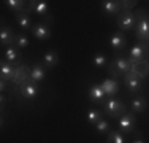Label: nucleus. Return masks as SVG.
<instances>
[{
  "label": "nucleus",
  "instance_id": "obj_1",
  "mask_svg": "<svg viewBox=\"0 0 149 143\" xmlns=\"http://www.w3.org/2000/svg\"><path fill=\"white\" fill-rule=\"evenodd\" d=\"M136 32L135 37L140 43H149V16L143 8L136 10Z\"/></svg>",
  "mask_w": 149,
  "mask_h": 143
},
{
  "label": "nucleus",
  "instance_id": "obj_2",
  "mask_svg": "<svg viewBox=\"0 0 149 143\" xmlns=\"http://www.w3.org/2000/svg\"><path fill=\"white\" fill-rule=\"evenodd\" d=\"M103 113L109 118H120L122 114L127 113V107L124 105V102L120 99L109 97L103 103Z\"/></svg>",
  "mask_w": 149,
  "mask_h": 143
},
{
  "label": "nucleus",
  "instance_id": "obj_3",
  "mask_svg": "<svg viewBox=\"0 0 149 143\" xmlns=\"http://www.w3.org/2000/svg\"><path fill=\"white\" fill-rule=\"evenodd\" d=\"M149 57V43H136L129 53V57L127 59L130 60L132 65H136V64L146 62Z\"/></svg>",
  "mask_w": 149,
  "mask_h": 143
},
{
  "label": "nucleus",
  "instance_id": "obj_4",
  "mask_svg": "<svg viewBox=\"0 0 149 143\" xmlns=\"http://www.w3.org/2000/svg\"><path fill=\"white\" fill-rule=\"evenodd\" d=\"M27 10H29V13H35L41 19H45L48 24L52 22V18L49 16V3L46 0H32L29 2Z\"/></svg>",
  "mask_w": 149,
  "mask_h": 143
},
{
  "label": "nucleus",
  "instance_id": "obj_5",
  "mask_svg": "<svg viewBox=\"0 0 149 143\" xmlns=\"http://www.w3.org/2000/svg\"><path fill=\"white\" fill-rule=\"evenodd\" d=\"M116 24L120 32H130L136 27V14L133 11H120L116 18Z\"/></svg>",
  "mask_w": 149,
  "mask_h": 143
},
{
  "label": "nucleus",
  "instance_id": "obj_6",
  "mask_svg": "<svg viewBox=\"0 0 149 143\" xmlns=\"http://www.w3.org/2000/svg\"><path fill=\"white\" fill-rule=\"evenodd\" d=\"M135 124H136L135 113L133 111H127L125 114H122V116L119 118V121H118L119 132H122V134H132L133 129H135Z\"/></svg>",
  "mask_w": 149,
  "mask_h": 143
},
{
  "label": "nucleus",
  "instance_id": "obj_7",
  "mask_svg": "<svg viewBox=\"0 0 149 143\" xmlns=\"http://www.w3.org/2000/svg\"><path fill=\"white\" fill-rule=\"evenodd\" d=\"M124 83H125V88L129 89V92H132V94H136L143 89V78H140L133 72L124 75Z\"/></svg>",
  "mask_w": 149,
  "mask_h": 143
},
{
  "label": "nucleus",
  "instance_id": "obj_8",
  "mask_svg": "<svg viewBox=\"0 0 149 143\" xmlns=\"http://www.w3.org/2000/svg\"><path fill=\"white\" fill-rule=\"evenodd\" d=\"M30 70H32V69H29V65H27L26 62H22V64H19V65H16V69H15V75H13L11 83L19 88L21 84L26 83V81L30 78Z\"/></svg>",
  "mask_w": 149,
  "mask_h": 143
},
{
  "label": "nucleus",
  "instance_id": "obj_9",
  "mask_svg": "<svg viewBox=\"0 0 149 143\" xmlns=\"http://www.w3.org/2000/svg\"><path fill=\"white\" fill-rule=\"evenodd\" d=\"M109 65L118 72L120 76H124V75H127L129 72H132V67H133L132 64H130V60L125 59V57H122V56H116L114 59L111 60Z\"/></svg>",
  "mask_w": 149,
  "mask_h": 143
},
{
  "label": "nucleus",
  "instance_id": "obj_10",
  "mask_svg": "<svg viewBox=\"0 0 149 143\" xmlns=\"http://www.w3.org/2000/svg\"><path fill=\"white\" fill-rule=\"evenodd\" d=\"M30 30H32V35L38 41H45L51 37V29H49V26L46 22H35Z\"/></svg>",
  "mask_w": 149,
  "mask_h": 143
},
{
  "label": "nucleus",
  "instance_id": "obj_11",
  "mask_svg": "<svg viewBox=\"0 0 149 143\" xmlns=\"http://www.w3.org/2000/svg\"><path fill=\"white\" fill-rule=\"evenodd\" d=\"M19 94H21V97H24L27 100L35 99V97H37V94H38V84L35 83V81L27 80L26 83H22L19 86Z\"/></svg>",
  "mask_w": 149,
  "mask_h": 143
},
{
  "label": "nucleus",
  "instance_id": "obj_12",
  "mask_svg": "<svg viewBox=\"0 0 149 143\" xmlns=\"http://www.w3.org/2000/svg\"><path fill=\"white\" fill-rule=\"evenodd\" d=\"M16 41V34L13 32L11 27L8 26H3L2 27V32H0V45H2L3 49L13 46V43Z\"/></svg>",
  "mask_w": 149,
  "mask_h": 143
},
{
  "label": "nucleus",
  "instance_id": "obj_13",
  "mask_svg": "<svg viewBox=\"0 0 149 143\" xmlns=\"http://www.w3.org/2000/svg\"><path fill=\"white\" fill-rule=\"evenodd\" d=\"M125 45H127V38H125V35H124V32L118 30L109 37V46H111L116 53H120L125 48Z\"/></svg>",
  "mask_w": 149,
  "mask_h": 143
},
{
  "label": "nucleus",
  "instance_id": "obj_14",
  "mask_svg": "<svg viewBox=\"0 0 149 143\" xmlns=\"http://www.w3.org/2000/svg\"><path fill=\"white\" fill-rule=\"evenodd\" d=\"M105 97H106V94H105L103 89H102L100 84H92L89 88V99L94 103H97V105H103Z\"/></svg>",
  "mask_w": 149,
  "mask_h": 143
},
{
  "label": "nucleus",
  "instance_id": "obj_15",
  "mask_svg": "<svg viewBox=\"0 0 149 143\" xmlns=\"http://www.w3.org/2000/svg\"><path fill=\"white\" fill-rule=\"evenodd\" d=\"M15 69H16V65H13V64H10V62H6L5 59L0 62V80H3V81H11L13 80V75H15Z\"/></svg>",
  "mask_w": 149,
  "mask_h": 143
},
{
  "label": "nucleus",
  "instance_id": "obj_16",
  "mask_svg": "<svg viewBox=\"0 0 149 143\" xmlns=\"http://www.w3.org/2000/svg\"><path fill=\"white\" fill-rule=\"evenodd\" d=\"M102 8H103V11L108 16H114V14H119L122 11V6H120L119 0H103L102 2Z\"/></svg>",
  "mask_w": 149,
  "mask_h": 143
},
{
  "label": "nucleus",
  "instance_id": "obj_17",
  "mask_svg": "<svg viewBox=\"0 0 149 143\" xmlns=\"http://www.w3.org/2000/svg\"><path fill=\"white\" fill-rule=\"evenodd\" d=\"M102 89L105 91V94L108 95V97H114L116 94L119 92V84L116 80H113V78H108V80H103L100 83Z\"/></svg>",
  "mask_w": 149,
  "mask_h": 143
},
{
  "label": "nucleus",
  "instance_id": "obj_18",
  "mask_svg": "<svg viewBox=\"0 0 149 143\" xmlns=\"http://www.w3.org/2000/svg\"><path fill=\"white\" fill-rule=\"evenodd\" d=\"M17 26H19L22 30H29V29H32V21H30V13L29 10H26V11H21L17 13L15 16Z\"/></svg>",
  "mask_w": 149,
  "mask_h": 143
},
{
  "label": "nucleus",
  "instance_id": "obj_19",
  "mask_svg": "<svg viewBox=\"0 0 149 143\" xmlns=\"http://www.w3.org/2000/svg\"><path fill=\"white\" fill-rule=\"evenodd\" d=\"M57 62H59V56H57V53L56 51H46L45 53V56H43V60H41V64H43V67L45 69H54L56 65H57Z\"/></svg>",
  "mask_w": 149,
  "mask_h": 143
},
{
  "label": "nucleus",
  "instance_id": "obj_20",
  "mask_svg": "<svg viewBox=\"0 0 149 143\" xmlns=\"http://www.w3.org/2000/svg\"><path fill=\"white\" fill-rule=\"evenodd\" d=\"M45 75H46V69L43 67V64H35L30 70V81H35V83H40V81L45 80Z\"/></svg>",
  "mask_w": 149,
  "mask_h": 143
},
{
  "label": "nucleus",
  "instance_id": "obj_21",
  "mask_svg": "<svg viewBox=\"0 0 149 143\" xmlns=\"http://www.w3.org/2000/svg\"><path fill=\"white\" fill-rule=\"evenodd\" d=\"M130 105H132L133 113H143L148 107V100H146V97H143V95H136L135 99H132V103H130Z\"/></svg>",
  "mask_w": 149,
  "mask_h": 143
},
{
  "label": "nucleus",
  "instance_id": "obj_22",
  "mask_svg": "<svg viewBox=\"0 0 149 143\" xmlns=\"http://www.w3.org/2000/svg\"><path fill=\"white\" fill-rule=\"evenodd\" d=\"M6 6H8L10 10H13L16 14L21 13V11H26L27 6H29V2H26V0H6Z\"/></svg>",
  "mask_w": 149,
  "mask_h": 143
},
{
  "label": "nucleus",
  "instance_id": "obj_23",
  "mask_svg": "<svg viewBox=\"0 0 149 143\" xmlns=\"http://www.w3.org/2000/svg\"><path fill=\"white\" fill-rule=\"evenodd\" d=\"M5 60L13 65H19V51H17L16 46H10V48L5 49Z\"/></svg>",
  "mask_w": 149,
  "mask_h": 143
},
{
  "label": "nucleus",
  "instance_id": "obj_24",
  "mask_svg": "<svg viewBox=\"0 0 149 143\" xmlns=\"http://www.w3.org/2000/svg\"><path fill=\"white\" fill-rule=\"evenodd\" d=\"M86 119H87L89 124H94L95 126L100 119H103V111L98 110V108H91L89 111H87V114H86Z\"/></svg>",
  "mask_w": 149,
  "mask_h": 143
},
{
  "label": "nucleus",
  "instance_id": "obj_25",
  "mask_svg": "<svg viewBox=\"0 0 149 143\" xmlns=\"http://www.w3.org/2000/svg\"><path fill=\"white\" fill-rule=\"evenodd\" d=\"M106 143H127L125 135L119 130H111L106 137Z\"/></svg>",
  "mask_w": 149,
  "mask_h": 143
},
{
  "label": "nucleus",
  "instance_id": "obj_26",
  "mask_svg": "<svg viewBox=\"0 0 149 143\" xmlns=\"http://www.w3.org/2000/svg\"><path fill=\"white\" fill-rule=\"evenodd\" d=\"M92 64L97 69H103V67H106V64H108V59H106V56L103 53H97V54L92 57Z\"/></svg>",
  "mask_w": 149,
  "mask_h": 143
},
{
  "label": "nucleus",
  "instance_id": "obj_27",
  "mask_svg": "<svg viewBox=\"0 0 149 143\" xmlns=\"http://www.w3.org/2000/svg\"><path fill=\"white\" fill-rule=\"evenodd\" d=\"M109 129H111V126H109V123L106 119H100L97 124H95V130H97L98 134H102V135H105V134L108 135L109 132H111Z\"/></svg>",
  "mask_w": 149,
  "mask_h": 143
},
{
  "label": "nucleus",
  "instance_id": "obj_28",
  "mask_svg": "<svg viewBox=\"0 0 149 143\" xmlns=\"http://www.w3.org/2000/svg\"><path fill=\"white\" fill-rule=\"evenodd\" d=\"M17 49H24L29 46V38L26 37L24 34H16V41H15Z\"/></svg>",
  "mask_w": 149,
  "mask_h": 143
},
{
  "label": "nucleus",
  "instance_id": "obj_29",
  "mask_svg": "<svg viewBox=\"0 0 149 143\" xmlns=\"http://www.w3.org/2000/svg\"><path fill=\"white\" fill-rule=\"evenodd\" d=\"M6 83H8V81L0 80V91H2V92H5V91H6Z\"/></svg>",
  "mask_w": 149,
  "mask_h": 143
},
{
  "label": "nucleus",
  "instance_id": "obj_30",
  "mask_svg": "<svg viewBox=\"0 0 149 143\" xmlns=\"http://www.w3.org/2000/svg\"><path fill=\"white\" fill-rule=\"evenodd\" d=\"M0 102H2V105H5V103H6V97H5V94H2V97H0Z\"/></svg>",
  "mask_w": 149,
  "mask_h": 143
},
{
  "label": "nucleus",
  "instance_id": "obj_31",
  "mask_svg": "<svg viewBox=\"0 0 149 143\" xmlns=\"http://www.w3.org/2000/svg\"><path fill=\"white\" fill-rule=\"evenodd\" d=\"M133 143H144V142H143V140H140V138H138V140H135Z\"/></svg>",
  "mask_w": 149,
  "mask_h": 143
}]
</instances>
